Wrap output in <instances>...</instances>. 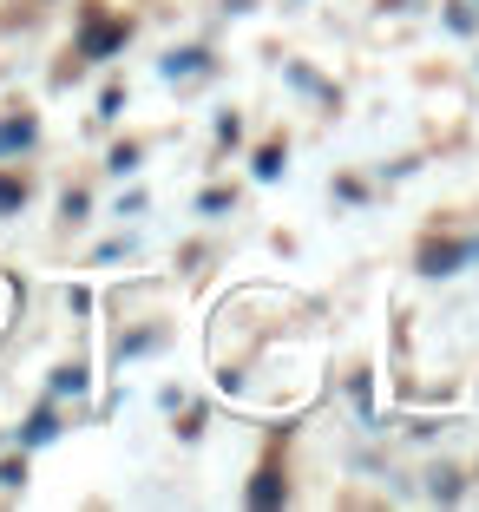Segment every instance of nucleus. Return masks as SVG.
Here are the masks:
<instances>
[{
  "mask_svg": "<svg viewBox=\"0 0 479 512\" xmlns=\"http://www.w3.org/2000/svg\"><path fill=\"white\" fill-rule=\"evenodd\" d=\"M237 138H243V119L237 112H217V145H237Z\"/></svg>",
  "mask_w": 479,
  "mask_h": 512,
  "instance_id": "12",
  "label": "nucleus"
},
{
  "mask_svg": "<svg viewBox=\"0 0 479 512\" xmlns=\"http://www.w3.org/2000/svg\"><path fill=\"white\" fill-rule=\"evenodd\" d=\"M33 138H40V125L20 112V119H0V158H14V151H27Z\"/></svg>",
  "mask_w": 479,
  "mask_h": 512,
  "instance_id": "6",
  "label": "nucleus"
},
{
  "mask_svg": "<svg viewBox=\"0 0 479 512\" xmlns=\"http://www.w3.org/2000/svg\"><path fill=\"white\" fill-rule=\"evenodd\" d=\"M138 165H145V151H138V145H112V158H105V171H112V178H132Z\"/></svg>",
  "mask_w": 479,
  "mask_h": 512,
  "instance_id": "8",
  "label": "nucleus"
},
{
  "mask_svg": "<svg viewBox=\"0 0 479 512\" xmlns=\"http://www.w3.org/2000/svg\"><path fill=\"white\" fill-rule=\"evenodd\" d=\"M53 394H86V368H60V375H53Z\"/></svg>",
  "mask_w": 479,
  "mask_h": 512,
  "instance_id": "11",
  "label": "nucleus"
},
{
  "mask_svg": "<svg viewBox=\"0 0 479 512\" xmlns=\"http://www.w3.org/2000/svg\"><path fill=\"white\" fill-rule=\"evenodd\" d=\"M283 165H289L283 145H263V151H256V165H250V178L256 184H276V178H283Z\"/></svg>",
  "mask_w": 479,
  "mask_h": 512,
  "instance_id": "7",
  "label": "nucleus"
},
{
  "mask_svg": "<svg viewBox=\"0 0 479 512\" xmlns=\"http://www.w3.org/2000/svg\"><path fill=\"white\" fill-rule=\"evenodd\" d=\"M20 204H27V184H20V178H7V171H0V217H14Z\"/></svg>",
  "mask_w": 479,
  "mask_h": 512,
  "instance_id": "10",
  "label": "nucleus"
},
{
  "mask_svg": "<svg viewBox=\"0 0 479 512\" xmlns=\"http://www.w3.org/2000/svg\"><path fill=\"white\" fill-rule=\"evenodd\" d=\"M119 106H125V92L105 86V92H99V119H119Z\"/></svg>",
  "mask_w": 479,
  "mask_h": 512,
  "instance_id": "15",
  "label": "nucleus"
},
{
  "mask_svg": "<svg viewBox=\"0 0 479 512\" xmlns=\"http://www.w3.org/2000/svg\"><path fill=\"white\" fill-rule=\"evenodd\" d=\"M46 440H60V414L53 407H33L27 427H20V447H46Z\"/></svg>",
  "mask_w": 479,
  "mask_h": 512,
  "instance_id": "5",
  "label": "nucleus"
},
{
  "mask_svg": "<svg viewBox=\"0 0 479 512\" xmlns=\"http://www.w3.org/2000/svg\"><path fill=\"white\" fill-rule=\"evenodd\" d=\"M60 217H66V224H79V217H86V191H66L60 197Z\"/></svg>",
  "mask_w": 479,
  "mask_h": 512,
  "instance_id": "14",
  "label": "nucleus"
},
{
  "mask_svg": "<svg viewBox=\"0 0 479 512\" xmlns=\"http://www.w3.org/2000/svg\"><path fill=\"white\" fill-rule=\"evenodd\" d=\"M427 499H440V506H453V499H460V473H447V467H440L434 480H427Z\"/></svg>",
  "mask_w": 479,
  "mask_h": 512,
  "instance_id": "9",
  "label": "nucleus"
},
{
  "mask_svg": "<svg viewBox=\"0 0 479 512\" xmlns=\"http://www.w3.org/2000/svg\"><path fill=\"white\" fill-rule=\"evenodd\" d=\"M0 486H14V493H20V486H27V460H0Z\"/></svg>",
  "mask_w": 479,
  "mask_h": 512,
  "instance_id": "13",
  "label": "nucleus"
},
{
  "mask_svg": "<svg viewBox=\"0 0 479 512\" xmlns=\"http://www.w3.org/2000/svg\"><path fill=\"white\" fill-rule=\"evenodd\" d=\"M158 73H165L171 86H178V79H204L210 73V53H204V46H178V53H165V60H158Z\"/></svg>",
  "mask_w": 479,
  "mask_h": 512,
  "instance_id": "3",
  "label": "nucleus"
},
{
  "mask_svg": "<svg viewBox=\"0 0 479 512\" xmlns=\"http://www.w3.org/2000/svg\"><path fill=\"white\" fill-rule=\"evenodd\" d=\"M243 499H250L256 512H270V506H283V499H289V486H283V473H276V467H263V473L250 480V493H243Z\"/></svg>",
  "mask_w": 479,
  "mask_h": 512,
  "instance_id": "4",
  "label": "nucleus"
},
{
  "mask_svg": "<svg viewBox=\"0 0 479 512\" xmlns=\"http://www.w3.org/2000/svg\"><path fill=\"white\" fill-rule=\"evenodd\" d=\"M197 211H204V217H217V211H230V191H204V197H197Z\"/></svg>",
  "mask_w": 479,
  "mask_h": 512,
  "instance_id": "16",
  "label": "nucleus"
},
{
  "mask_svg": "<svg viewBox=\"0 0 479 512\" xmlns=\"http://www.w3.org/2000/svg\"><path fill=\"white\" fill-rule=\"evenodd\" d=\"M447 27H453V33H473V27H479V14H473V7H453Z\"/></svg>",
  "mask_w": 479,
  "mask_h": 512,
  "instance_id": "17",
  "label": "nucleus"
},
{
  "mask_svg": "<svg viewBox=\"0 0 479 512\" xmlns=\"http://www.w3.org/2000/svg\"><path fill=\"white\" fill-rule=\"evenodd\" d=\"M466 263H479V237H460V243H427V250H420V276H427V283H447V276H460Z\"/></svg>",
  "mask_w": 479,
  "mask_h": 512,
  "instance_id": "1",
  "label": "nucleus"
},
{
  "mask_svg": "<svg viewBox=\"0 0 479 512\" xmlns=\"http://www.w3.org/2000/svg\"><path fill=\"white\" fill-rule=\"evenodd\" d=\"M125 40H132L125 20H86V33H79V60H112Z\"/></svg>",
  "mask_w": 479,
  "mask_h": 512,
  "instance_id": "2",
  "label": "nucleus"
}]
</instances>
